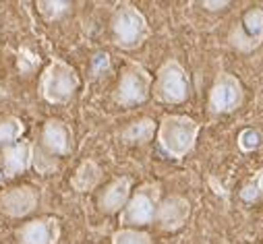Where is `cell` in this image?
<instances>
[{
  "label": "cell",
  "mask_w": 263,
  "mask_h": 244,
  "mask_svg": "<svg viewBox=\"0 0 263 244\" xmlns=\"http://www.w3.org/2000/svg\"><path fill=\"white\" fill-rule=\"evenodd\" d=\"M37 205H40V193L29 185L13 187L0 193V211L15 219L33 213Z\"/></svg>",
  "instance_id": "10"
},
{
  "label": "cell",
  "mask_w": 263,
  "mask_h": 244,
  "mask_svg": "<svg viewBox=\"0 0 263 244\" xmlns=\"http://www.w3.org/2000/svg\"><path fill=\"white\" fill-rule=\"evenodd\" d=\"M189 217H191V203L180 195H170L160 201L154 223H158V228L164 232H178L189 221Z\"/></svg>",
  "instance_id": "11"
},
{
  "label": "cell",
  "mask_w": 263,
  "mask_h": 244,
  "mask_svg": "<svg viewBox=\"0 0 263 244\" xmlns=\"http://www.w3.org/2000/svg\"><path fill=\"white\" fill-rule=\"evenodd\" d=\"M102 176H104L102 168L93 159H85V161H81V166L71 176V187L77 193H89L102 182Z\"/></svg>",
  "instance_id": "15"
},
{
  "label": "cell",
  "mask_w": 263,
  "mask_h": 244,
  "mask_svg": "<svg viewBox=\"0 0 263 244\" xmlns=\"http://www.w3.org/2000/svg\"><path fill=\"white\" fill-rule=\"evenodd\" d=\"M152 83H154V79H152L149 71L143 65L130 60V63L124 65V69L120 73V81L114 91V101L124 108L139 106V104L147 101V97L152 95Z\"/></svg>",
  "instance_id": "6"
},
{
  "label": "cell",
  "mask_w": 263,
  "mask_h": 244,
  "mask_svg": "<svg viewBox=\"0 0 263 244\" xmlns=\"http://www.w3.org/2000/svg\"><path fill=\"white\" fill-rule=\"evenodd\" d=\"M23 133H25V125L19 116H13V114L0 116V149L21 141Z\"/></svg>",
  "instance_id": "17"
},
{
  "label": "cell",
  "mask_w": 263,
  "mask_h": 244,
  "mask_svg": "<svg viewBox=\"0 0 263 244\" xmlns=\"http://www.w3.org/2000/svg\"><path fill=\"white\" fill-rule=\"evenodd\" d=\"M31 168H35L40 174H50L58 168V161H56V157L48 155L40 145H33V164H31Z\"/></svg>",
  "instance_id": "20"
},
{
  "label": "cell",
  "mask_w": 263,
  "mask_h": 244,
  "mask_svg": "<svg viewBox=\"0 0 263 244\" xmlns=\"http://www.w3.org/2000/svg\"><path fill=\"white\" fill-rule=\"evenodd\" d=\"M156 131H158V125L152 118H139L135 122H130V125L120 133V137L128 145H143V143L154 139Z\"/></svg>",
  "instance_id": "16"
},
{
  "label": "cell",
  "mask_w": 263,
  "mask_h": 244,
  "mask_svg": "<svg viewBox=\"0 0 263 244\" xmlns=\"http://www.w3.org/2000/svg\"><path fill=\"white\" fill-rule=\"evenodd\" d=\"M19 244H58L60 221L56 217H40L23 223L17 230Z\"/></svg>",
  "instance_id": "12"
},
{
  "label": "cell",
  "mask_w": 263,
  "mask_h": 244,
  "mask_svg": "<svg viewBox=\"0 0 263 244\" xmlns=\"http://www.w3.org/2000/svg\"><path fill=\"white\" fill-rule=\"evenodd\" d=\"M236 143H238V149H240V151L251 153V151L259 149V145H261V133H259L257 129H253V127L242 129V131L238 133Z\"/></svg>",
  "instance_id": "21"
},
{
  "label": "cell",
  "mask_w": 263,
  "mask_h": 244,
  "mask_svg": "<svg viewBox=\"0 0 263 244\" xmlns=\"http://www.w3.org/2000/svg\"><path fill=\"white\" fill-rule=\"evenodd\" d=\"M112 244H154L152 236L143 230L120 228L112 234Z\"/></svg>",
  "instance_id": "19"
},
{
  "label": "cell",
  "mask_w": 263,
  "mask_h": 244,
  "mask_svg": "<svg viewBox=\"0 0 263 244\" xmlns=\"http://www.w3.org/2000/svg\"><path fill=\"white\" fill-rule=\"evenodd\" d=\"M199 131L201 127L195 118L184 116V114H166L158 125L156 139H158L160 149L168 157L182 159L195 149Z\"/></svg>",
  "instance_id": "1"
},
{
  "label": "cell",
  "mask_w": 263,
  "mask_h": 244,
  "mask_svg": "<svg viewBox=\"0 0 263 244\" xmlns=\"http://www.w3.org/2000/svg\"><path fill=\"white\" fill-rule=\"evenodd\" d=\"M110 67V56L106 52H98L93 56V65H91V73L93 75H102L104 71H108Z\"/></svg>",
  "instance_id": "23"
},
{
  "label": "cell",
  "mask_w": 263,
  "mask_h": 244,
  "mask_svg": "<svg viewBox=\"0 0 263 244\" xmlns=\"http://www.w3.org/2000/svg\"><path fill=\"white\" fill-rule=\"evenodd\" d=\"M79 85H81V79L77 71L69 63L54 58L50 60V65L44 69L40 77V95L48 104H56V106L69 104L75 97Z\"/></svg>",
  "instance_id": "3"
},
{
  "label": "cell",
  "mask_w": 263,
  "mask_h": 244,
  "mask_svg": "<svg viewBox=\"0 0 263 244\" xmlns=\"http://www.w3.org/2000/svg\"><path fill=\"white\" fill-rule=\"evenodd\" d=\"M228 44L242 54H249L263 44V9L261 7H253L240 17V21L228 33Z\"/></svg>",
  "instance_id": "8"
},
{
  "label": "cell",
  "mask_w": 263,
  "mask_h": 244,
  "mask_svg": "<svg viewBox=\"0 0 263 244\" xmlns=\"http://www.w3.org/2000/svg\"><path fill=\"white\" fill-rule=\"evenodd\" d=\"M152 93L158 101L168 104V106L186 101L191 93V81H189L186 69L176 58H168L166 63L160 65L156 73V81L152 83Z\"/></svg>",
  "instance_id": "5"
},
{
  "label": "cell",
  "mask_w": 263,
  "mask_h": 244,
  "mask_svg": "<svg viewBox=\"0 0 263 244\" xmlns=\"http://www.w3.org/2000/svg\"><path fill=\"white\" fill-rule=\"evenodd\" d=\"M160 201H162V189H160L158 182L141 185L137 191L130 193V199L126 201L124 209L118 213L120 226L139 230L141 226L154 223Z\"/></svg>",
  "instance_id": "4"
},
{
  "label": "cell",
  "mask_w": 263,
  "mask_h": 244,
  "mask_svg": "<svg viewBox=\"0 0 263 244\" xmlns=\"http://www.w3.org/2000/svg\"><path fill=\"white\" fill-rule=\"evenodd\" d=\"M110 31H112L114 46L120 50H137L152 35L145 15L135 5H128V3H122L114 11L110 21Z\"/></svg>",
  "instance_id": "2"
},
{
  "label": "cell",
  "mask_w": 263,
  "mask_h": 244,
  "mask_svg": "<svg viewBox=\"0 0 263 244\" xmlns=\"http://www.w3.org/2000/svg\"><path fill=\"white\" fill-rule=\"evenodd\" d=\"M40 147L52 157L71 155L73 147H75L73 129L60 118H48L42 129V145Z\"/></svg>",
  "instance_id": "9"
},
{
  "label": "cell",
  "mask_w": 263,
  "mask_h": 244,
  "mask_svg": "<svg viewBox=\"0 0 263 244\" xmlns=\"http://www.w3.org/2000/svg\"><path fill=\"white\" fill-rule=\"evenodd\" d=\"M261 187H263V170H259V172H257V176H255V178L249 182V185L240 191L242 201H247V203L257 201V199L261 197Z\"/></svg>",
  "instance_id": "22"
},
{
  "label": "cell",
  "mask_w": 263,
  "mask_h": 244,
  "mask_svg": "<svg viewBox=\"0 0 263 244\" xmlns=\"http://www.w3.org/2000/svg\"><path fill=\"white\" fill-rule=\"evenodd\" d=\"M130 193H133V180L128 176H118L110 185H106V189L102 191V195L98 199V205L108 215L120 213L124 209L126 201L130 199Z\"/></svg>",
  "instance_id": "14"
},
{
  "label": "cell",
  "mask_w": 263,
  "mask_h": 244,
  "mask_svg": "<svg viewBox=\"0 0 263 244\" xmlns=\"http://www.w3.org/2000/svg\"><path fill=\"white\" fill-rule=\"evenodd\" d=\"M245 101V89L242 83L226 71H220L214 79V85L210 89L208 97V108L214 114H230L238 110Z\"/></svg>",
  "instance_id": "7"
},
{
  "label": "cell",
  "mask_w": 263,
  "mask_h": 244,
  "mask_svg": "<svg viewBox=\"0 0 263 244\" xmlns=\"http://www.w3.org/2000/svg\"><path fill=\"white\" fill-rule=\"evenodd\" d=\"M71 3L67 0H40L37 3V11L46 21H58L64 15L71 13Z\"/></svg>",
  "instance_id": "18"
},
{
  "label": "cell",
  "mask_w": 263,
  "mask_h": 244,
  "mask_svg": "<svg viewBox=\"0 0 263 244\" xmlns=\"http://www.w3.org/2000/svg\"><path fill=\"white\" fill-rule=\"evenodd\" d=\"M201 7H205L210 11H222V9L230 7V3H210V0H205V3H201Z\"/></svg>",
  "instance_id": "24"
},
{
  "label": "cell",
  "mask_w": 263,
  "mask_h": 244,
  "mask_svg": "<svg viewBox=\"0 0 263 244\" xmlns=\"http://www.w3.org/2000/svg\"><path fill=\"white\" fill-rule=\"evenodd\" d=\"M33 164V143L17 141L5 149H0V166H3L5 178L19 176L27 172Z\"/></svg>",
  "instance_id": "13"
},
{
  "label": "cell",
  "mask_w": 263,
  "mask_h": 244,
  "mask_svg": "<svg viewBox=\"0 0 263 244\" xmlns=\"http://www.w3.org/2000/svg\"><path fill=\"white\" fill-rule=\"evenodd\" d=\"M261 199H263V187H261Z\"/></svg>",
  "instance_id": "25"
}]
</instances>
